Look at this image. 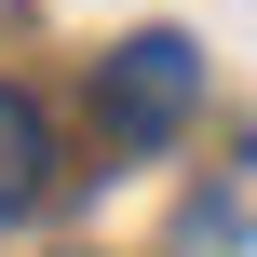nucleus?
Segmentation results:
<instances>
[{
	"mask_svg": "<svg viewBox=\"0 0 257 257\" xmlns=\"http://www.w3.org/2000/svg\"><path fill=\"white\" fill-rule=\"evenodd\" d=\"M190 95H203V54H190L176 27H136V41L95 68V122H108L122 149H163V136L190 122Z\"/></svg>",
	"mask_w": 257,
	"mask_h": 257,
	"instance_id": "1",
	"label": "nucleus"
},
{
	"mask_svg": "<svg viewBox=\"0 0 257 257\" xmlns=\"http://www.w3.org/2000/svg\"><path fill=\"white\" fill-rule=\"evenodd\" d=\"M41 190H54V122H41V95L0 81V217H27Z\"/></svg>",
	"mask_w": 257,
	"mask_h": 257,
	"instance_id": "2",
	"label": "nucleus"
}]
</instances>
